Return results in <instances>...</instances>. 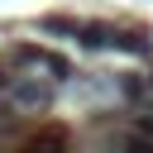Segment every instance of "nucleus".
Instances as JSON below:
<instances>
[{
  "label": "nucleus",
  "mask_w": 153,
  "mask_h": 153,
  "mask_svg": "<svg viewBox=\"0 0 153 153\" xmlns=\"http://www.w3.org/2000/svg\"><path fill=\"white\" fill-rule=\"evenodd\" d=\"M53 100H57V81H48L43 72H19L14 76V91H10L14 110H48Z\"/></svg>",
  "instance_id": "nucleus-1"
},
{
  "label": "nucleus",
  "mask_w": 153,
  "mask_h": 153,
  "mask_svg": "<svg viewBox=\"0 0 153 153\" xmlns=\"http://www.w3.org/2000/svg\"><path fill=\"white\" fill-rule=\"evenodd\" d=\"M19 153H72V134L62 124H38L24 134V148Z\"/></svg>",
  "instance_id": "nucleus-2"
},
{
  "label": "nucleus",
  "mask_w": 153,
  "mask_h": 153,
  "mask_svg": "<svg viewBox=\"0 0 153 153\" xmlns=\"http://www.w3.org/2000/svg\"><path fill=\"white\" fill-rule=\"evenodd\" d=\"M115 29H120V24H110V19H81L76 43H81L86 53H115Z\"/></svg>",
  "instance_id": "nucleus-3"
},
{
  "label": "nucleus",
  "mask_w": 153,
  "mask_h": 153,
  "mask_svg": "<svg viewBox=\"0 0 153 153\" xmlns=\"http://www.w3.org/2000/svg\"><path fill=\"white\" fill-rule=\"evenodd\" d=\"M115 96L129 100L134 110L153 100V86H148V72H115Z\"/></svg>",
  "instance_id": "nucleus-4"
},
{
  "label": "nucleus",
  "mask_w": 153,
  "mask_h": 153,
  "mask_svg": "<svg viewBox=\"0 0 153 153\" xmlns=\"http://www.w3.org/2000/svg\"><path fill=\"white\" fill-rule=\"evenodd\" d=\"M115 53L139 57V62H153V38H148V29H115Z\"/></svg>",
  "instance_id": "nucleus-5"
},
{
  "label": "nucleus",
  "mask_w": 153,
  "mask_h": 153,
  "mask_svg": "<svg viewBox=\"0 0 153 153\" xmlns=\"http://www.w3.org/2000/svg\"><path fill=\"white\" fill-rule=\"evenodd\" d=\"M5 62H10L14 72H43L48 48H38V43H10V48H5Z\"/></svg>",
  "instance_id": "nucleus-6"
},
{
  "label": "nucleus",
  "mask_w": 153,
  "mask_h": 153,
  "mask_svg": "<svg viewBox=\"0 0 153 153\" xmlns=\"http://www.w3.org/2000/svg\"><path fill=\"white\" fill-rule=\"evenodd\" d=\"M38 29H43V33H57V38H76V33H81V19L48 10V14H38Z\"/></svg>",
  "instance_id": "nucleus-7"
},
{
  "label": "nucleus",
  "mask_w": 153,
  "mask_h": 153,
  "mask_svg": "<svg viewBox=\"0 0 153 153\" xmlns=\"http://www.w3.org/2000/svg\"><path fill=\"white\" fill-rule=\"evenodd\" d=\"M124 129H134V134H143V139H153V100L148 105H139L129 120H124Z\"/></svg>",
  "instance_id": "nucleus-8"
},
{
  "label": "nucleus",
  "mask_w": 153,
  "mask_h": 153,
  "mask_svg": "<svg viewBox=\"0 0 153 153\" xmlns=\"http://www.w3.org/2000/svg\"><path fill=\"white\" fill-rule=\"evenodd\" d=\"M115 153H153V139H143V134L124 129V134L115 139Z\"/></svg>",
  "instance_id": "nucleus-9"
},
{
  "label": "nucleus",
  "mask_w": 153,
  "mask_h": 153,
  "mask_svg": "<svg viewBox=\"0 0 153 153\" xmlns=\"http://www.w3.org/2000/svg\"><path fill=\"white\" fill-rule=\"evenodd\" d=\"M14 76H19V72H14V67L0 57V100H10V91H14Z\"/></svg>",
  "instance_id": "nucleus-10"
},
{
  "label": "nucleus",
  "mask_w": 153,
  "mask_h": 153,
  "mask_svg": "<svg viewBox=\"0 0 153 153\" xmlns=\"http://www.w3.org/2000/svg\"><path fill=\"white\" fill-rule=\"evenodd\" d=\"M10 110H14V105H10V100H0V139H5V134H14V115H10Z\"/></svg>",
  "instance_id": "nucleus-11"
},
{
  "label": "nucleus",
  "mask_w": 153,
  "mask_h": 153,
  "mask_svg": "<svg viewBox=\"0 0 153 153\" xmlns=\"http://www.w3.org/2000/svg\"><path fill=\"white\" fill-rule=\"evenodd\" d=\"M148 86H153V72H148Z\"/></svg>",
  "instance_id": "nucleus-12"
},
{
  "label": "nucleus",
  "mask_w": 153,
  "mask_h": 153,
  "mask_svg": "<svg viewBox=\"0 0 153 153\" xmlns=\"http://www.w3.org/2000/svg\"><path fill=\"white\" fill-rule=\"evenodd\" d=\"M0 153H5V148H0Z\"/></svg>",
  "instance_id": "nucleus-13"
}]
</instances>
